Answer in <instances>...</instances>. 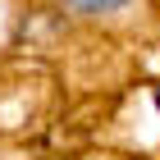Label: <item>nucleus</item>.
Segmentation results:
<instances>
[{
    "label": "nucleus",
    "instance_id": "obj_1",
    "mask_svg": "<svg viewBox=\"0 0 160 160\" xmlns=\"http://www.w3.org/2000/svg\"><path fill=\"white\" fill-rule=\"evenodd\" d=\"M69 9H78V14H114V9H123V5H133V0H64Z\"/></svg>",
    "mask_w": 160,
    "mask_h": 160
}]
</instances>
